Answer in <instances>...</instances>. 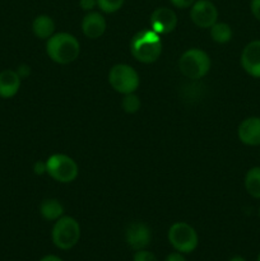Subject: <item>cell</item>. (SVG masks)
<instances>
[{"label": "cell", "mask_w": 260, "mask_h": 261, "mask_svg": "<svg viewBox=\"0 0 260 261\" xmlns=\"http://www.w3.org/2000/svg\"><path fill=\"white\" fill-rule=\"evenodd\" d=\"M256 261H260V254L257 255V259H256Z\"/></svg>", "instance_id": "cell-30"}, {"label": "cell", "mask_w": 260, "mask_h": 261, "mask_svg": "<svg viewBox=\"0 0 260 261\" xmlns=\"http://www.w3.org/2000/svg\"><path fill=\"white\" fill-rule=\"evenodd\" d=\"M168 242L181 254H190L195 251L199 245V237L195 228L185 222H176L170 227L167 233Z\"/></svg>", "instance_id": "cell-6"}, {"label": "cell", "mask_w": 260, "mask_h": 261, "mask_svg": "<svg viewBox=\"0 0 260 261\" xmlns=\"http://www.w3.org/2000/svg\"><path fill=\"white\" fill-rule=\"evenodd\" d=\"M109 83L117 93H135L140 84L138 71L127 64H116L109 73Z\"/></svg>", "instance_id": "cell-7"}, {"label": "cell", "mask_w": 260, "mask_h": 261, "mask_svg": "<svg viewBox=\"0 0 260 261\" xmlns=\"http://www.w3.org/2000/svg\"><path fill=\"white\" fill-rule=\"evenodd\" d=\"M245 189L254 199H260V166L250 168L245 175Z\"/></svg>", "instance_id": "cell-17"}, {"label": "cell", "mask_w": 260, "mask_h": 261, "mask_svg": "<svg viewBox=\"0 0 260 261\" xmlns=\"http://www.w3.org/2000/svg\"><path fill=\"white\" fill-rule=\"evenodd\" d=\"M40 214L48 222H55L64 214V206L58 199H45L40 204Z\"/></svg>", "instance_id": "cell-16"}, {"label": "cell", "mask_w": 260, "mask_h": 261, "mask_svg": "<svg viewBox=\"0 0 260 261\" xmlns=\"http://www.w3.org/2000/svg\"><path fill=\"white\" fill-rule=\"evenodd\" d=\"M150 30L154 31L158 35H168L172 32L177 25V17L175 12L170 8H157L150 14L149 18Z\"/></svg>", "instance_id": "cell-10"}, {"label": "cell", "mask_w": 260, "mask_h": 261, "mask_svg": "<svg viewBox=\"0 0 260 261\" xmlns=\"http://www.w3.org/2000/svg\"><path fill=\"white\" fill-rule=\"evenodd\" d=\"M130 53L140 63H154L162 54L161 36L150 28L140 31L130 41Z\"/></svg>", "instance_id": "cell-2"}, {"label": "cell", "mask_w": 260, "mask_h": 261, "mask_svg": "<svg viewBox=\"0 0 260 261\" xmlns=\"http://www.w3.org/2000/svg\"><path fill=\"white\" fill-rule=\"evenodd\" d=\"M241 66L252 78H260V40L247 43L241 53Z\"/></svg>", "instance_id": "cell-11"}, {"label": "cell", "mask_w": 260, "mask_h": 261, "mask_svg": "<svg viewBox=\"0 0 260 261\" xmlns=\"http://www.w3.org/2000/svg\"><path fill=\"white\" fill-rule=\"evenodd\" d=\"M46 54L54 63L66 65L78 59L81 45L75 36L68 32H59L51 36L46 42Z\"/></svg>", "instance_id": "cell-1"}, {"label": "cell", "mask_w": 260, "mask_h": 261, "mask_svg": "<svg viewBox=\"0 0 260 261\" xmlns=\"http://www.w3.org/2000/svg\"><path fill=\"white\" fill-rule=\"evenodd\" d=\"M133 261H158V259L152 251L144 249L139 250V251H135L134 256H133Z\"/></svg>", "instance_id": "cell-21"}, {"label": "cell", "mask_w": 260, "mask_h": 261, "mask_svg": "<svg viewBox=\"0 0 260 261\" xmlns=\"http://www.w3.org/2000/svg\"><path fill=\"white\" fill-rule=\"evenodd\" d=\"M232 36H233V32L228 23L216 22L211 27V37L214 42L223 45L232 40Z\"/></svg>", "instance_id": "cell-18"}, {"label": "cell", "mask_w": 260, "mask_h": 261, "mask_svg": "<svg viewBox=\"0 0 260 261\" xmlns=\"http://www.w3.org/2000/svg\"><path fill=\"white\" fill-rule=\"evenodd\" d=\"M51 239L59 250H70L81 240V226L75 218L70 216H63L55 221L51 231Z\"/></svg>", "instance_id": "cell-3"}, {"label": "cell", "mask_w": 260, "mask_h": 261, "mask_svg": "<svg viewBox=\"0 0 260 261\" xmlns=\"http://www.w3.org/2000/svg\"><path fill=\"white\" fill-rule=\"evenodd\" d=\"M40 261H64L61 257L56 256V255H46V256L41 257Z\"/></svg>", "instance_id": "cell-28"}, {"label": "cell", "mask_w": 260, "mask_h": 261, "mask_svg": "<svg viewBox=\"0 0 260 261\" xmlns=\"http://www.w3.org/2000/svg\"><path fill=\"white\" fill-rule=\"evenodd\" d=\"M106 19L103 15L98 12H93V10L87 13L82 20V31H83L84 36L91 40L101 37L106 31Z\"/></svg>", "instance_id": "cell-13"}, {"label": "cell", "mask_w": 260, "mask_h": 261, "mask_svg": "<svg viewBox=\"0 0 260 261\" xmlns=\"http://www.w3.org/2000/svg\"><path fill=\"white\" fill-rule=\"evenodd\" d=\"M33 172L38 176L46 173V161L45 162H43V161H37V162L33 165Z\"/></svg>", "instance_id": "cell-25"}, {"label": "cell", "mask_w": 260, "mask_h": 261, "mask_svg": "<svg viewBox=\"0 0 260 261\" xmlns=\"http://www.w3.org/2000/svg\"><path fill=\"white\" fill-rule=\"evenodd\" d=\"M240 142L249 147L260 145V117L251 116L242 120L237 129Z\"/></svg>", "instance_id": "cell-12"}, {"label": "cell", "mask_w": 260, "mask_h": 261, "mask_svg": "<svg viewBox=\"0 0 260 261\" xmlns=\"http://www.w3.org/2000/svg\"><path fill=\"white\" fill-rule=\"evenodd\" d=\"M15 71H17L18 75H19L20 78L23 79V78H27V76L30 75V74H31V68L27 65V64H22V65L18 66V69Z\"/></svg>", "instance_id": "cell-26"}, {"label": "cell", "mask_w": 260, "mask_h": 261, "mask_svg": "<svg viewBox=\"0 0 260 261\" xmlns=\"http://www.w3.org/2000/svg\"><path fill=\"white\" fill-rule=\"evenodd\" d=\"M79 5L86 12H92L97 7V0H79Z\"/></svg>", "instance_id": "cell-24"}, {"label": "cell", "mask_w": 260, "mask_h": 261, "mask_svg": "<svg viewBox=\"0 0 260 261\" xmlns=\"http://www.w3.org/2000/svg\"><path fill=\"white\" fill-rule=\"evenodd\" d=\"M165 261H186V259L185 256H184V254H181V252L178 251H175L168 254L167 256H166Z\"/></svg>", "instance_id": "cell-27"}, {"label": "cell", "mask_w": 260, "mask_h": 261, "mask_svg": "<svg viewBox=\"0 0 260 261\" xmlns=\"http://www.w3.org/2000/svg\"><path fill=\"white\" fill-rule=\"evenodd\" d=\"M212 61L208 54L200 48H189L178 60L181 74L189 79H201L211 70Z\"/></svg>", "instance_id": "cell-4"}, {"label": "cell", "mask_w": 260, "mask_h": 261, "mask_svg": "<svg viewBox=\"0 0 260 261\" xmlns=\"http://www.w3.org/2000/svg\"><path fill=\"white\" fill-rule=\"evenodd\" d=\"M257 213H259V218H260V206H259V212H257Z\"/></svg>", "instance_id": "cell-31"}, {"label": "cell", "mask_w": 260, "mask_h": 261, "mask_svg": "<svg viewBox=\"0 0 260 261\" xmlns=\"http://www.w3.org/2000/svg\"><path fill=\"white\" fill-rule=\"evenodd\" d=\"M191 22L199 28H211L218 19V10L211 0H196L190 9Z\"/></svg>", "instance_id": "cell-8"}, {"label": "cell", "mask_w": 260, "mask_h": 261, "mask_svg": "<svg viewBox=\"0 0 260 261\" xmlns=\"http://www.w3.org/2000/svg\"><path fill=\"white\" fill-rule=\"evenodd\" d=\"M125 0H97V7L99 10L107 14H112V13L119 12L124 5Z\"/></svg>", "instance_id": "cell-20"}, {"label": "cell", "mask_w": 260, "mask_h": 261, "mask_svg": "<svg viewBox=\"0 0 260 261\" xmlns=\"http://www.w3.org/2000/svg\"><path fill=\"white\" fill-rule=\"evenodd\" d=\"M170 2L173 7L178 8V9H186V8H191V5H193L196 0H170Z\"/></svg>", "instance_id": "cell-22"}, {"label": "cell", "mask_w": 260, "mask_h": 261, "mask_svg": "<svg viewBox=\"0 0 260 261\" xmlns=\"http://www.w3.org/2000/svg\"><path fill=\"white\" fill-rule=\"evenodd\" d=\"M22 78L13 69H4L0 71V98L9 99L18 93Z\"/></svg>", "instance_id": "cell-14"}, {"label": "cell", "mask_w": 260, "mask_h": 261, "mask_svg": "<svg viewBox=\"0 0 260 261\" xmlns=\"http://www.w3.org/2000/svg\"><path fill=\"white\" fill-rule=\"evenodd\" d=\"M32 31L40 40H48L55 32V22L50 15H37L32 22Z\"/></svg>", "instance_id": "cell-15"}, {"label": "cell", "mask_w": 260, "mask_h": 261, "mask_svg": "<svg viewBox=\"0 0 260 261\" xmlns=\"http://www.w3.org/2000/svg\"><path fill=\"white\" fill-rule=\"evenodd\" d=\"M125 241L134 251L147 249L152 241V232L149 227L142 222H133L125 231Z\"/></svg>", "instance_id": "cell-9"}, {"label": "cell", "mask_w": 260, "mask_h": 261, "mask_svg": "<svg viewBox=\"0 0 260 261\" xmlns=\"http://www.w3.org/2000/svg\"><path fill=\"white\" fill-rule=\"evenodd\" d=\"M46 173L60 184H70L78 177L79 168L75 161L66 154L56 153L46 161Z\"/></svg>", "instance_id": "cell-5"}, {"label": "cell", "mask_w": 260, "mask_h": 261, "mask_svg": "<svg viewBox=\"0 0 260 261\" xmlns=\"http://www.w3.org/2000/svg\"><path fill=\"white\" fill-rule=\"evenodd\" d=\"M228 261H246L244 256H240V255H236V256H232Z\"/></svg>", "instance_id": "cell-29"}, {"label": "cell", "mask_w": 260, "mask_h": 261, "mask_svg": "<svg viewBox=\"0 0 260 261\" xmlns=\"http://www.w3.org/2000/svg\"><path fill=\"white\" fill-rule=\"evenodd\" d=\"M140 106H142V102L140 98L135 93H129L124 94V98H122L121 107L126 114H135V112L139 111Z\"/></svg>", "instance_id": "cell-19"}, {"label": "cell", "mask_w": 260, "mask_h": 261, "mask_svg": "<svg viewBox=\"0 0 260 261\" xmlns=\"http://www.w3.org/2000/svg\"><path fill=\"white\" fill-rule=\"evenodd\" d=\"M250 10L256 20L260 22V0H251L250 2Z\"/></svg>", "instance_id": "cell-23"}]
</instances>
